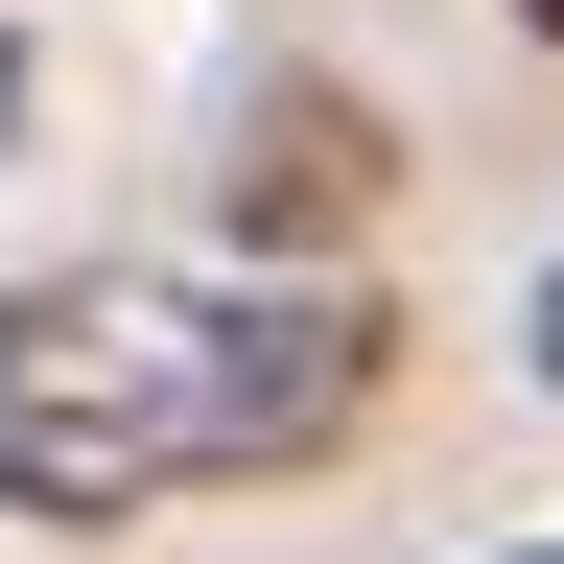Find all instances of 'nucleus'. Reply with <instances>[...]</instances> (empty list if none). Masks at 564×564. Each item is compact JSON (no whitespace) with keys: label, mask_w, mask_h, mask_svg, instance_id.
I'll list each match as a JSON object with an SVG mask.
<instances>
[{"label":"nucleus","mask_w":564,"mask_h":564,"mask_svg":"<svg viewBox=\"0 0 564 564\" xmlns=\"http://www.w3.org/2000/svg\"><path fill=\"white\" fill-rule=\"evenodd\" d=\"M377 306L282 259H70L0 282V518H165V494H259L377 423Z\"/></svg>","instance_id":"obj_1"},{"label":"nucleus","mask_w":564,"mask_h":564,"mask_svg":"<svg viewBox=\"0 0 564 564\" xmlns=\"http://www.w3.org/2000/svg\"><path fill=\"white\" fill-rule=\"evenodd\" d=\"M352 212H377V118H352V95H259V141H236V236H259L282 282H329L306 236H352Z\"/></svg>","instance_id":"obj_2"},{"label":"nucleus","mask_w":564,"mask_h":564,"mask_svg":"<svg viewBox=\"0 0 564 564\" xmlns=\"http://www.w3.org/2000/svg\"><path fill=\"white\" fill-rule=\"evenodd\" d=\"M518 352H541V400H564V259H541V329H518Z\"/></svg>","instance_id":"obj_3"},{"label":"nucleus","mask_w":564,"mask_h":564,"mask_svg":"<svg viewBox=\"0 0 564 564\" xmlns=\"http://www.w3.org/2000/svg\"><path fill=\"white\" fill-rule=\"evenodd\" d=\"M518 24H564V0H518Z\"/></svg>","instance_id":"obj_4"}]
</instances>
